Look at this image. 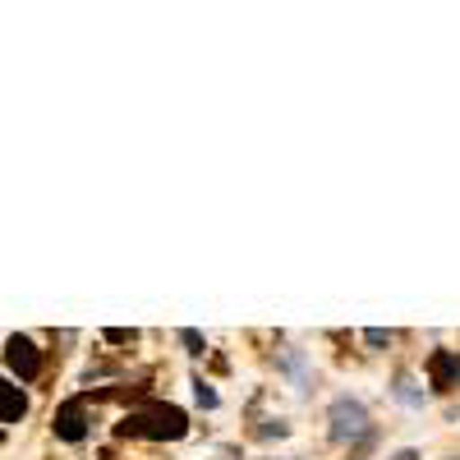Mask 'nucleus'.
Instances as JSON below:
<instances>
[{
	"mask_svg": "<svg viewBox=\"0 0 460 460\" xmlns=\"http://www.w3.org/2000/svg\"><path fill=\"white\" fill-rule=\"evenodd\" d=\"M120 433H134V438H171L175 442V438L189 433V424H184V414L175 405H147V410H138V414L125 419Z\"/></svg>",
	"mask_w": 460,
	"mask_h": 460,
	"instance_id": "f257e3e1",
	"label": "nucleus"
},
{
	"mask_svg": "<svg viewBox=\"0 0 460 460\" xmlns=\"http://www.w3.org/2000/svg\"><path fill=\"white\" fill-rule=\"evenodd\" d=\"M327 419H332V438L336 442H364L368 438V410L359 401H350V396L332 401Z\"/></svg>",
	"mask_w": 460,
	"mask_h": 460,
	"instance_id": "f03ea898",
	"label": "nucleus"
},
{
	"mask_svg": "<svg viewBox=\"0 0 460 460\" xmlns=\"http://www.w3.org/2000/svg\"><path fill=\"white\" fill-rule=\"evenodd\" d=\"M5 359H10V368H14L23 382H32L37 373H42V359H37V350H32V341H28V336H10Z\"/></svg>",
	"mask_w": 460,
	"mask_h": 460,
	"instance_id": "7ed1b4c3",
	"label": "nucleus"
},
{
	"mask_svg": "<svg viewBox=\"0 0 460 460\" xmlns=\"http://www.w3.org/2000/svg\"><path fill=\"white\" fill-rule=\"evenodd\" d=\"M56 433H60L65 442H79V438H84V405H79V401H69V405L56 414Z\"/></svg>",
	"mask_w": 460,
	"mask_h": 460,
	"instance_id": "20e7f679",
	"label": "nucleus"
},
{
	"mask_svg": "<svg viewBox=\"0 0 460 460\" xmlns=\"http://www.w3.org/2000/svg\"><path fill=\"white\" fill-rule=\"evenodd\" d=\"M456 377H460V355L438 350V355H433V382H438V387H451Z\"/></svg>",
	"mask_w": 460,
	"mask_h": 460,
	"instance_id": "39448f33",
	"label": "nucleus"
},
{
	"mask_svg": "<svg viewBox=\"0 0 460 460\" xmlns=\"http://www.w3.org/2000/svg\"><path fill=\"white\" fill-rule=\"evenodd\" d=\"M23 410H28V401H23L19 387H0V419H5V424H19Z\"/></svg>",
	"mask_w": 460,
	"mask_h": 460,
	"instance_id": "423d86ee",
	"label": "nucleus"
},
{
	"mask_svg": "<svg viewBox=\"0 0 460 460\" xmlns=\"http://www.w3.org/2000/svg\"><path fill=\"white\" fill-rule=\"evenodd\" d=\"M396 401H405V405H419V401H424V392L414 387V377H410V373L396 377Z\"/></svg>",
	"mask_w": 460,
	"mask_h": 460,
	"instance_id": "0eeeda50",
	"label": "nucleus"
},
{
	"mask_svg": "<svg viewBox=\"0 0 460 460\" xmlns=\"http://www.w3.org/2000/svg\"><path fill=\"white\" fill-rule=\"evenodd\" d=\"M194 396H199V405H208V410L217 405V392L208 387V382H194Z\"/></svg>",
	"mask_w": 460,
	"mask_h": 460,
	"instance_id": "6e6552de",
	"label": "nucleus"
},
{
	"mask_svg": "<svg viewBox=\"0 0 460 460\" xmlns=\"http://www.w3.org/2000/svg\"><path fill=\"white\" fill-rule=\"evenodd\" d=\"M180 341H184L194 355H203V336H199V332H180Z\"/></svg>",
	"mask_w": 460,
	"mask_h": 460,
	"instance_id": "1a4fd4ad",
	"label": "nucleus"
},
{
	"mask_svg": "<svg viewBox=\"0 0 460 460\" xmlns=\"http://www.w3.org/2000/svg\"><path fill=\"white\" fill-rule=\"evenodd\" d=\"M364 341H368V345H387L392 336H387V332H382V327H368V332H364Z\"/></svg>",
	"mask_w": 460,
	"mask_h": 460,
	"instance_id": "9d476101",
	"label": "nucleus"
},
{
	"mask_svg": "<svg viewBox=\"0 0 460 460\" xmlns=\"http://www.w3.org/2000/svg\"><path fill=\"white\" fill-rule=\"evenodd\" d=\"M392 460H419V451H396Z\"/></svg>",
	"mask_w": 460,
	"mask_h": 460,
	"instance_id": "9b49d317",
	"label": "nucleus"
}]
</instances>
